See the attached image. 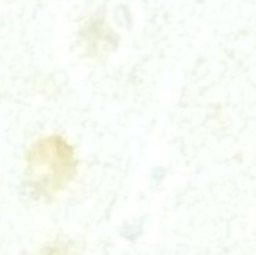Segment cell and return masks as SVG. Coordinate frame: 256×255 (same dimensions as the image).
<instances>
[{
	"instance_id": "7a4b0ae2",
	"label": "cell",
	"mask_w": 256,
	"mask_h": 255,
	"mask_svg": "<svg viewBox=\"0 0 256 255\" xmlns=\"http://www.w3.org/2000/svg\"><path fill=\"white\" fill-rule=\"evenodd\" d=\"M44 255H70L69 250L64 246H52L48 248L46 252H44Z\"/></svg>"
},
{
	"instance_id": "6da1fadb",
	"label": "cell",
	"mask_w": 256,
	"mask_h": 255,
	"mask_svg": "<svg viewBox=\"0 0 256 255\" xmlns=\"http://www.w3.org/2000/svg\"><path fill=\"white\" fill-rule=\"evenodd\" d=\"M76 165L74 149L64 138H42L32 145L28 158L30 185L39 195L52 196L74 178Z\"/></svg>"
}]
</instances>
